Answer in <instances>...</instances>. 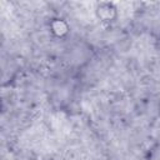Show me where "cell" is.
Instances as JSON below:
<instances>
[{"mask_svg": "<svg viewBox=\"0 0 160 160\" xmlns=\"http://www.w3.org/2000/svg\"><path fill=\"white\" fill-rule=\"evenodd\" d=\"M96 16L102 22H110L116 19V8L111 2H100L96 6Z\"/></svg>", "mask_w": 160, "mask_h": 160, "instance_id": "cell-1", "label": "cell"}, {"mask_svg": "<svg viewBox=\"0 0 160 160\" xmlns=\"http://www.w3.org/2000/svg\"><path fill=\"white\" fill-rule=\"evenodd\" d=\"M50 31L58 38H64L69 32V25L62 19H52L50 22Z\"/></svg>", "mask_w": 160, "mask_h": 160, "instance_id": "cell-2", "label": "cell"}, {"mask_svg": "<svg viewBox=\"0 0 160 160\" xmlns=\"http://www.w3.org/2000/svg\"><path fill=\"white\" fill-rule=\"evenodd\" d=\"M145 160H160V140L155 141L146 151Z\"/></svg>", "mask_w": 160, "mask_h": 160, "instance_id": "cell-3", "label": "cell"}]
</instances>
